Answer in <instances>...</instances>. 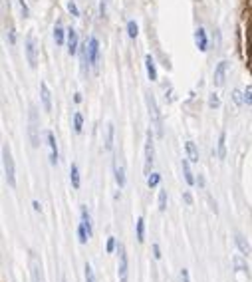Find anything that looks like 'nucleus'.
Returning <instances> with one entry per match:
<instances>
[{
  "label": "nucleus",
  "instance_id": "obj_1",
  "mask_svg": "<svg viewBox=\"0 0 252 282\" xmlns=\"http://www.w3.org/2000/svg\"><path fill=\"white\" fill-rule=\"evenodd\" d=\"M145 104H147V112H149V119H151V125L155 127L157 135L163 137V117H161V110L155 102V96L151 91H145Z\"/></svg>",
  "mask_w": 252,
  "mask_h": 282
},
{
  "label": "nucleus",
  "instance_id": "obj_2",
  "mask_svg": "<svg viewBox=\"0 0 252 282\" xmlns=\"http://www.w3.org/2000/svg\"><path fill=\"white\" fill-rule=\"evenodd\" d=\"M2 165H4V177H6V183L10 187H16V169H14V159H12V153H10V147L4 143L2 145Z\"/></svg>",
  "mask_w": 252,
  "mask_h": 282
},
{
  "label": "nucleus",
  "instance_id": "obj_3",
  "mask_svg": "<svg viewBox=\"0 0 252 282\" xmlns=\"http://www.w3.org/2000/svg\"><path fill=\"white\" fill-rule=\"evenodd\" d=\"M153 161H155V147H153V133L151 129H147L145 135V175H151V169H153Z\"/></svg>",
  "mask_w": 252,
  "mask_h": 282
},
{
  "label": "nucleus",
  "instance_id": "obj_4",
  "mask_svg": "<svg viewBox=\"0 0 252 282\" xmlns=\"http://www.w3.org/2000/svg\"><path fill=\"white\" fill-rule=\"evenodd\" d=\"M28 135H30V143L32 147H38L40 145V119H38V113L34 108H30V113H28Z\"/></svg>",
  "mask_w": 252,
  "mask_h": 282
},
{
  "label": "nucleus",
  "instance_id": "obj_5",
  "mask_svg": "<svg viewBox=\"0 0 252 282\" xmlns=\"http://www.w3.org/2000/svg\"><path fill=\"white\" fill-rule=\"evenodd\" d=\"M127 274H129V262H127V253L123 243L117 245V276L119 282H127Z\"/></svg>",
  "mask_w": 252,
  "mask_h": 282
},
{
  "label": "nucleus",
  "instance_id": "obj_6",
  "mask_svg": "<svg viewBox=\"0 0 252 282\" xmlns=\"http://www.w3.org/2000/svg\"><path fill=\"white\" fill-rule=\"evenodd\" d=\"M24 50H26L28 64H30V68L34 70V68L38 66V44H36V40H34L32 34L26 36V46H24Z\"/></svg>",
  "mask_w": 252,
  "mask_h": 282
},
{
  "label": "nucleus",
  "instance_id": "obj_7",
  "mask_svg": "<svg viewBox=\"0 0 252 282\" xmlns=\"http://www.w3.org/2000/svg\"><path fill=\"white\" fill-rule=\"evenodd\" d=\"M87 54H89V62H91V66L93 68H97L99 66V42H97V38H89V42H87Z\"/></svg>",
  "mask_w": 252,
  "mask_h": 282
},
{
  "label": "nucleus",
  "instance_id": "obj_8",
  "mask_svg": "<svg viewBox=\"0 0 252 282\" xmlns=\"http://www.w3.org/2000/svg\"><path fill=\"white\" fill-rule=\"evenodd\" d=\"M46 139H48V147H50V163H52V165H58L60 151H58V143H56L54 133L48 131V133H46Z\"/></svg>",
  "mask_w": 252,
  "mask_h": 282
},
{
  "label": "nucleus",
  "instance_id": "obj_9",
  "mask_svg": "<svg viewBox=\"0 0 252 282\" xmlns=\"http://www.w3.org/2000/svg\"><path fill=\"white\" fill-rule=\"evenodd\" d=\"M195 44H196V48L200 50V52H207L209 50V40H207V32H205V28H196L195 30Z\"/></svg>",
  "mask_w": 252,
  "mask_h": 282
},
{
  "label": "nucleus",
  "instance_id": "obj_10",
  "mask_svg": "<svg viewBox=\"0 0 252 282\" xmlns=\"http://www.w3.org/2000/svg\"><path fill=\"white\" fill-rule=\"evenodd\" d=\"M40 98H42V108L50 113V112H52V96H50V89H48L46 82L40 84Z\"/></svg>",
  "mask_w": 252,
  "mask_h": 282
},
{
  "label": "nucleus",
  "instance_id": "obj_11",
  "mask_svg": "<svg viewBox=\"0 0 252 282\" xmlns=\"http://www.w3.org/2000/svg\"><path fill=\"white\" fill-rule=\"evenodd\" d=\"M89 54H87V42L85 44H82V48H80V70H82V74L84 76H87V72H89Z\"/></svg>",
  "mask_w": 252,
  "mask_h": 282
},
{
  "label": "nucleus",
  "instance_id": "obj_12",
  "mask_svg": "<svg viewBox=\"0 0 252 282\" xmlns=\"http://www.w3.org/2000/svg\"><path fill=\"white\" fill-rule=\"evenodd\" d=\"M113 173H115V183L119 185V189H123V187H125V167H123V161L113 159Z\"/></svg>",
  "mask_w": 252,
  "mask_h": 282
},
{
  "label": "nucleus",
  "instance_id": "obj_13",
  "mask_svg": "<svg viewBox=\"0 0 252 282\" xmlns=\"http://www.w3.org/2000/svg\"><path fill=\"white\" fill-rule=\"evenodd\" d=\"M30 270H32V282H46V280H44V270H42V264L38 262V258H36V256H32Z\"/></svg>",
  "mask_w": 252,
  "mask_h": 282
},
{
  "label": "nucleus",
  "instance_id": "obj_14",
  "mask_svg": "<svg viewBox=\"0 0 252 282\" xmlns=\"http://www.w3.org/2000/svg\"><path fill=\"white\" fill-rule=\"evenodd\" d=\"M226 70H228V62H221L215 70V78H213V84L219 87L224 84V76H226Z\"/></svg>",
  "mask_w": 252,
  "mask_h": 282
},
{
  "label": "nucleus",
  "instance_id": "obj_15",
  "mask_svg": "<svg viewBox=\"0 0 252 282\" xmlns=\"http://www.w3.org/2000/svg\"><path fill=\"white\" fill-rule=\"evenodd\" d=\"M145 70H147V76H149L151 82L157 80V68H155V60H153V56H151V54L145 56Z\"/></svg>",
  "mask_w": 252,
  "mask_h": 282
},
{
  "label": "nucleus",
  "instance_id": "obj_16",
  "mask_svg": "<svg viewBox=\"0 0 252 282\" xmlns=\"http://www.w3.org/2000/svg\"><path fill=\"white\" fill-rule=\"evenodd\" d=\"M68 54H78V34L74 28H68Z\"/></svg>",
  "mask_w": 252,
  "mask_h": 282
},
{
  "label": "nucleus",
  "instance_id": "obj_17",
  "mask_svg": "<svg viewBox=\"0 0 252 282\" xmlns=\"http://www.w3.org/2000/svg\"><path fill=\"white\" fill-rule=\"evenodd\" d=\"M185 151H187V157H189L191 163L198 161V149H196V145L193 143V141H187V143H185Z\"/></svg>",
  "mask_w": 252,
  "mask_h": 282
},
{
  "label": "nucleus",
  "instance_id": "obj_18",
  "mask_svg": "<svg viewBox=\"0 0 252 282\" xmlns=\"http://www.w3.org/2000/svg\"><path fill=\"white\" fill-rule=\"evenodd\" d=\"M234 241H236V247H238V251H240V254L242 256H248L250 254V245L244 241V237L240 232H236V237H234Z\"/></svg>",
  "mask_w": 252,
  "mask_h": 282
},
{
  "label": "nucleus",
  "instance_id": "obj_19",
  "mask_svg": "<svg viewBox=\"0 0 252 282\" xmlns=\"http://www.w3.org/2000/svg\"><path fill=\"white\" fill-rule=\"evenodd\" d=\"M80 225H84V228L87 230V234L91 237V234H93V228H91V219H89V213H87L85 207H82V223H80Z\"/></svg>",
  "mask_w": 252,
  "mask_h": 282
},
{
  "label": "nucleus",
  "instance_id": "obj_20",
  "mask_svg": "<svg viewBox=\"0 0 252 282\" xmlns=\"http://www.w3.org/2000/svg\"><path fill=\"white\" fill-rule=\"evenodd\" d=\"M70 181H72L74 189H80V169L76 163H72V167H70Z\"/></svg>",
  "mask_w": 252,
  "mask_h": 282
},
{
  "label": "nucleus",
  "instance_id": "obj_21",
  "mask_svg": "<svg viewBox=\"0 0 252 282\" xmlns=\"http://www.w3.org/2000/svg\"><path fill=\"white\" fill-rule=\"evenodd\" d=\"M181 165H183V175H185L187 185H193V183H195V177H193V171H191L189 159H183V161H181Z\"/></svg>",
  "mask_w": 252,
  "mask_h": 282
},
{
  "label": "nucleus",
  "instance_id": "obj_22",
  "mask_svg": "<svg viewBox=\"0 0 252 282\" xmlns=\"http://www.w3.org/2000/svg\"><path fill=\"white\" fill-rule=\"evenodd\" d=\"M226 157V133L223 131L219 135V159H224Z\"/></svg>",
  "mask_w": 252,
  "mask_h": 282
},
{
  "label": "nucleus",
  "instance_id": "obj_23",
  "mask_svg": "<svg viewBox=\"0 0 252 282\" xmlns=\"http://www.w3.org/2000/svg\"><path fill=\"white\" fill-rule=\"evenodd\" d=\"M54 40H56L58 46L64 44V28H62V22H56V26H54Z\"/></svg>",
  "mask_w": 252,
  "mask_h": 282
},
{
  "label": "nucleus",
  "instance_id": "obj_24",
  "mask_svg": "<svg viewBox=\"0 0 252 282\" xmlns=\"http://www.w3.org/2000/svg\"><path fill=\"white\" fill-rule=\"evenodd\" d=\"M137 241L139 243L145 241V221L143 219H137Z\"/></svg>",
  "mask_w": 252,
  "mask_h": 282
},
{
  "label": "nucleus",
  "instance_id": "obj_25",
  "mask_svg": "<svg viewBox=\"0 0 252 282\" xmlns=\"http://www.w3.org/2000/svg\"><path fill=\"white\" fill-rule=\"evenodd\" d=\"M232 264L236 266V270H242V272H246V274H248V264L244 262V258L234 256V258H232Z\"/></svg>",
  "mask_w": 252,
  "mask_h": 282
},
{
  "label": "nucleus",
  "instance_id": "obj_26",
  "mask_svg": "<svg viewBox=\"0 0 252 282\" xmlns=\"http://www.w3.org/2000/svg\"><path fill=\"white\" fill-rule=\"evenodd\" d=\"M113 147V125H108V137H106V149L112 151Z\"/></svg>",
  "mask_w": 252,
  "mask_h": 282
},
{
  "label": "nucleus",
  "instance_id": "obj_27",
  "mask_svg": "<svg viewBox=\"0 0 252 282\" xmlns=\"http://www.w3.org/2000/svg\"><path fill=\"white\" fill-rule=\"evenodd\" d=\"M82 127H84L82 113H74V129H76V133H82Z\"/></svg>",
  "mask_w": 252,
  "mask_h": 282
},
{
  "label": "nucleus",
  "instance_id": "obj_28",
  "mask_svg": "<svg viewBox=\"0 0 252 282\" xmlns=\"http://www.w3.org/2000/svg\"><path fill=\"white\" fill-rule=\"evenodd\" d=\"M165 209H167V191L161 189V191H159V211L165 213Z\"/></svg>",
  "mask_w": 252,
  "mask_h": 282
},
{
  "label": "nucleus",
  "instance_id": "obj_29",
  "mask_svg": "<svg viewBox=\"0 0 252 282\" xmlns=\"http://www.w3.org/2000/svg\"><path fill=\"white\" fill-rule=\"evenodd\" d=\"M159 181H161L159 173H151V175L147 177V185H149V187H157V185H159Z\"/></svg>",
  "mask_w": 252,
  "mask_h": 282
},
{
  "label": "nucleus",
  "instance_id": "obj_30",
  "mask_svg": "<svg viewBox=\"0 0 252 282\" xmlns=\"http://www.w3.org/2000/svg\"><path fill=\"white\" fill-rule=\"evenodd\" d=\"M85 280H87V282H97V278H95V272H93L91 264H85Z\"/></svg>",
  "mask_w": 252,
  "mask_h": 282
},
{
  "label": "nucleus",
  "instance_id": "obj_31",
  "mask_svg": "<svg viewBox=\"0 0 252 282\" xmlns=\"http://www.w3.org/2000/svg\"><path fill=\"white\" fill-rule=\"evenodd\" d=\"M127 34H129V38H137V24L133 20L127 22Z\"/></svg>",
  "mask_w": 252,
  "mask_h": 282
},
{
  "label": "nucleus",
  "instance_id": "obj_32",
  "mask_svg": "<svg viewBox=\"0 0 252 282\" xmlns=\"http://www.w3.org/2000/svg\"><path fill=\"white\" fill-rule=\"evenodd\" d=\"M209 106H211L213 110H217V108L221 106V100H219L217 93H211V98H209Z\"/></svg>",
  "mask_w": 252,
  "mask_h": 282
},
{
  "label": "nucleus",
  "instance_id": "obj_33",
  "mask_svg": "<svg viewBox=\"0 0 252 282\" xmlns=\"http://www.w3.org/2000/svg\"><path fill=\"white\" fill-rule=\"evenodd\" d=\"M244 104L252 106V85H248V87L244 89Z\"/></svg>",
  "mask_w": 252,
  "mask_h": 282
},
{
  "label": "nucleus",
  "instance_id": "obj_34",
  "mask_svg": "<svg viewBox=\"0 0 252 282\" xmlns=\"http://www.w3.org/2000/svg\"><path fill=\"white\" fill-rule=\"evenodd\" d=\"M108 4H110V0H99V14L102 16L108 14Z\"/></svg>",
  "mask_w": 252,
  "mask_h": 282
},
{
  "label": "nucleus",
  "instance_id": "obj_35",
  "mask_svg": "<svg viewBox=\"0 0 252 282\" xmlns=\"http://www.w3.org/2000/svg\"><path fill=\"white\" fill-rule=\"evenodd\" d=\"M68 10H70V14L72 16H80V10H78V6H76V2H72V0H70V2H68Z\"/></svg>",
  "mask_w": 252,
  "mask_h": 282
},
{
  "label": "nucleus",
  "instance_id": "obj_36",
  "mask_svg": "<svg viewBox=\"0 0 252 282\" xmlns=\"http://www.w3.org/2000/svg\"><path fill=\"white\" fill-rule=\"evenodd\" d=\"M20 10H22V16L28 18V6H26V0H20Z\"/></svg>",
  "mask_w": 252,
  "mask_h": 282
},
{
  "label": "nucleus",
  "instance_id": "obj_37",
  "mask_svg": "<svg viewBox=\"0 0 252 282\" xmlns=\"http://www.w3.org/2000/svg\"><path fill=\"white\" fill-rule=\"evenodd\" d=\"M113 249H115V239L112 237V239L108 241V253H113Z\"/></svg>",
  "mask_w": 252,
  "mask_h": 282
},
{
  "label": "nucleus",
  "instance_id": "obj_38",
  "mask_svg": "<svg viewBox=\"0 0 252 282\" xmlns=\"http://www.w3.org/2000/svg\"><path fill=\"white\" fill-rule=\"evenodd\" d=\"M181 280H183V282H191V280H189V270H187V268L181 270Z\"/></svg>",
  "mask_w": 252,
  "mask_h": 282
},
{
  "label": "nucleus",
  "instance_id": "obj_39",
  "mask_svg": "<svg viewBox=\"0 0 252 282\" xmlns=\"http://www.w3.org/2000/svg\"><path fill=\"white\" fill-rule=\"evenodd\" d=\"M232 98L236 100V104H240V102H242V100H240V91H238V89H234V91H232Z\"/></svg>",
  "mask_w": 252,
  "mask_h": 282
},
{
  "label": "nucleus",
  "instance_id": "obj_40",
  "mask_svg": "<svg viewBox=\"0 0 252 282\" xmlns=\"http://www.w3.org/2000/svg\"><path fill=\"white\" fill-rule=\"evenodd\" d=\"M153 254H155V258H161V251H159V245H153Z\"/></svg>",
  "mask_w": 252,
  "mask_h": 282
},
{
  "label": "nucleus",
  "instance_id": "obj_41",
  "mask_svg": "<svg viewBox=\"0 0 252 282\" xmlns=\"http://www.w3.org/2000/svg\"><path fill=\"white\" fill-rule=\"evenodd\" d=\"M196 183H198V187H200V189H203V187H205V179H203V175H198Z\"/></svg>",
  "mask_w": 252,
  "mask_h": 282
},
{
  "label": "nucleus",
  "instance_id": "obj_42",
  "mask_svg": "<svg viewBox=\"0 0 252 282\" xmlns=\"http://www.w3.org/2000/svg\"><path fill=\"white\" fill-rule=\"evenodd\" d=\"M183 199H185V201H187V203H189V205H191V203H193V199H191V195H189V193H185V195H183Z\"/></svg>",
  "mask_w": 252,
  "mask_h": 282
},
{
  "label": "nucleus",
  "instance_id": "obj_43",
  "mask_svg": "<svg viewBox=\"0 0 252 282\" xmlns=\"http://www.w3.org/2000/svg\"><path fill=\"white\" fill-rule=\"evenodd\" d=\"M32 205H34V209H36V211H42V207H40V203H38V201H34Z\"/></svg>",
  "mask_w": 252,
  "mask_h": 282
}]
</instances>
